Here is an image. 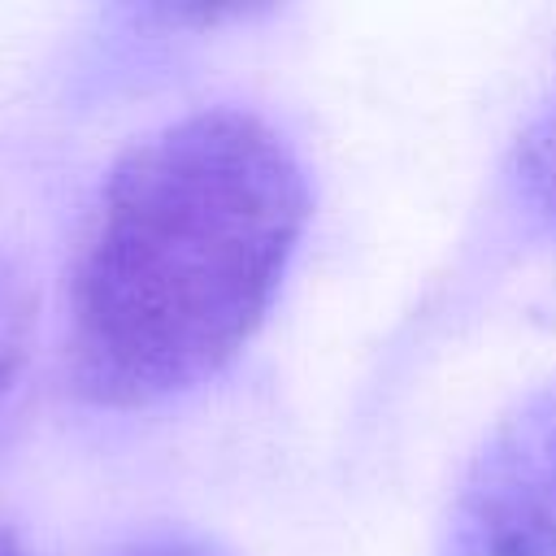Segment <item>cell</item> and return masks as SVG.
<instances>
[{
    "label": "cell",
    "instance_id": "1",
    "mask_svg": "<svg viewBox=\"0 0 556 556\" xmlns=\"http://www.w3.org/2000/svg\"><path fill=\"white\" fill-rule=\"evenodd\" d=\"M304 222V165L252 109H195L130 143L70 265L74 391L148 408L226 369L265 321Z\"/></svg>",
    "mask_w": 556,
    "mask_h": 556
},
{
    "label": "cell",
    "instance_id": "2",
    "mask_svg": "<svg viewBox=\"0 0 556 556\" xmlns=\"http://www.w3.org/2000/svg\"><path fill=\"white\" fill-rule=\"evenodd\" d=\"M447 556H556V382L521 395L469 456Z\"/></svg>",
    "mask_w": 556,
    "mask_h": 556
},
{
    "label": "cell",
    "instance_id": "3",
    "mask_svg": "<svg viewBox=\"0 0 556 556\" xmlns=\"http://www.w3.org/2000/svg\"><path fill=\"white\" fill-rule=\"evenodd\" d=\"M35 343V287L26 269L0 252V395L22 374Z\"/></svg>",
    "mask_w": 556,
    "mask_h": 556
},
{
    "label": "cell",
    "instance_id": "4",
    "mask_svg": "<svg viewBox=\"0 0 556 556\" xmlns=\"http://www.w3.org/2000/svg\"><path fill=\"white\" fill-rule=\"evenodd\" d=\"M521 161H526V187H530V195L556 217V100L534 122Z\"/></svg>",
    "mask_w": 556,
    "mask_h": 556
},
{
    "label": "cell",
    "instance_id": "5",
    "mask_svg": "<svg viewBox=\"0 0 556 556\" xmlns=\"http://www.w3.org/2000/svg\"><path fill=\"white\" fill-rule=\"evenodd\" d=\"M113 556H217V552H208L200 539H187V534H152V539H139Z\"/></svg>",
    "mask_w": 556,
    "mask_h": 556
},
{
    "label": "cell",
    "instance_id": "6",
    "mask_svg": "<svg viewBox=\"0 0 556 556\" xmlns=\"http://www.w3.org/2000/svg\"><path fill=\"white\" fill-rule=\"evenodd\" d=\"M0 556H26V552L17 547V539H13L4 526H0Z\"/></svg>",
    "mask_w": 556,
    "mask_h": 556
}]
</instances>
